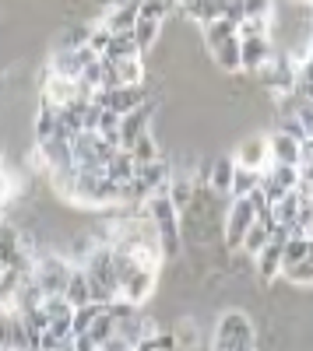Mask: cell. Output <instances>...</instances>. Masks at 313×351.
Segmentation results:
<instances>
[{"instance_id": "obj_1", "label": "cell", "mask_w": 313, "mask_h": 351, "mask_svg": "<svg viewBox=\"0 0 313 351\" xmlns=\"http://www.w3.org/2000/svg\"><path fill=\"white\" fill-rule=\"evenodd\" d=\"M257 348V330H253V319L243 309H229L218 316L215 327V348L211 351H253Z\"/></svg>"}, {"instance_id": "obj_2", "label": "cell", "mask_w": 313, "mask_h": 351, "mask_svg": "<svg viewBox=\"0 0 313 351\" xmlns=\"http://www.w3.org/2000/svg\"><path fill=\"white\" fill-rule=\"evenodd\" d=\"M152 99V92L145 84H137V88H130V84H120V88H109V92H95V106H102V109H109V112H117V116H127V112H134L141 102H148Z\"/></svg>"}, {"instance_id": "obj_3", "label": "cell", "mask_w": 313, "mask_h": 351, "mask_svg": "<svg viewBox=\"0 0 313 351\" xmlns=\"http://www.w3.org/2000/svg\"><path fill=\"white\" fill-rule=\"evenodd\" d=\"M92 60H95V53L89 46H81V49H53L49 53V64H46V74L64 77V81H78L81 71L89 67Z\"/></svg>"}, {"instance_id": "obj_4", "label": "cell", "mask_w": 313, "mask_h": 351, "mask_svg": "<svg viewBox=\"0 0 313 351\" xmlns=\"http://www.w3.org/2000/svg\"><path fill=\"white\" fill-rule=\"evenodd\" d=\"M253 225V208H250V200L240 197V200H229V208H225V250L236 253L243 236H246V228Z\"/></svg>"}, {"instance_id": "obj_5", "label": "cell", "mask_w": 313, "mask_h": 351, "mask_svg": "<svg viewBox=\"0 0 313 351\" xmlns=\"http://www.w3.org/2000/svg\"><path fill=\"white\" fill-rule=\"evenodd\" d=\"M286 239H289V228H275L268 246L253 256V271H257L261 281H275L278 271H281V250H286Z\"/></svg>"}, {"instance_id": "obj_6", "label": "cell", "mask_w": 313, "mask_h": 351, "mask_svg": "<svg viewBox=\"0 0 313 351\" xmlns=\"http://www.w3.org/2000/svg\"><path fill=\"white\" fill-rule=\"evenodd\" d=\"M155 288H159V271L155 267H137L127 281H124V288H120V299H127L130 306H145L152 295H155Z\"/></svg>"}, {"instance_id": "obj_7", "label": "cell", "mask_w": 313, "mask_h": 351, "mask_svg": "<svg viewBox=\"0 0 313 351\" xmlns=\"http://www.w3.org/2000/svg\"><path fill=\"white\" fill-rule=\"evenodd\" d=\"M275 56V43L271 36H257V39H240V71L246 74H261V67Z\"/></svg>"}, {"instance_id": "obj_8", "label": "cell", "mask_w": 313, "mask_h": 351, "mask_svg": "<svg viewBox=\"0 0 313 351\" xmlns=\"http://www.w3.org/2000/svg\"><path fill=\"white\" fill-rule=\"evenodd\" d=\"M268 162H271V155H268V137H264V134H250V137L240 141L236 165H243V169H261V172H264Z\"/></svg>"}, {"instance_id": "obj_9", "label": "cell", "mask_w": 313, "mask_h": 351, "mask_svg": "<svg viewBox=\"0 0 313 351\" xmlns=\"http://www.w3.org/2000/svg\"><path fill=\"white\" fill-rule=\"evenodd\" d=\"M137 8H141V0H120L117 8L102 11L99 21L109 28L113 36H117V32H134V25H137Z\"/></svg>"}, {"instance_id": "obj_10", "label": "cell", "mask_w": 313, "mask_h": 351, "mask_svg": "<svg viewBox=\"0 0 313 351\" xmlns=\"http://www.w3.org/2000/svg\"><path fill=\"white\" fill-rule=\"evenodd\" d=\"M137 180L145 183L152 193H165V183L173 180V162H169V158H155L148 165H137Z\"/></svg>"}, {"instance_id": "obj_11", "label": "cell", "mask_w": 313, "mask_h": 351, "mask_svg": "<svg viewBox=\"0 0 313 351\" xmlns=\"http://www.w3.org/2000/svg\"><path fill=\"white\" fill-rule=\"evenodd\" d=\"M268 155H271V162H281V165H299V141L271 130L268 134Z\"/></svg>"}, {"instance_id": "obj_12", "label": "cell", "mask_w": 313, "mask_h": 351, "mask_svg": "<svg viewBox=\"0 0 313 351\" xmlns=\"http://www.w3.org/2000/svg\"><path fill=\"white\" fill-rule=\"evenodd\" d=\"M208 53H211V60H215V67H218L222 74H240V36L211 46Z\"/></svg>"}, {"instance_id": "obj_13", "label": "cell", "mask_w": 313, "mask_h": 351, "mask_svg": "<svg viewBox=\"0 0 313 351\" xmlns=\"http://www.w3.org/2000/svg\"><path fill=\"white\" fill-rule=\"evenodd\" d=\"M137 176V162L130 158V152H124V148H117L109 155V162H106V180H113V183H130Z\"/></svg>"}, {"instance_id": "obj_14", "label": "cell", "mask_w": 313, "mask_h": 351, "mask_svg": "<svg viewBox=\"0 0 313 351\" xmlns=\"http://www.w3.org/2000/svg\"><path fill=\"white\" fill-rule=\"evenodd\" d=\"M162 25H165V21H148V18H137V25H134V43H137L141 56L155 53V46H159V39H162Z\"/></svg>"}, {"instance_id": "obj_15", "label": "cell", "mask_w": 313, "mask_h": 351, "mask_svg": "<svg viewBox=\"0 0 313 351\" xmlns=\"http://www.w3.org/2000/svg\"><path fill=\"white\" fill-rule=\"evenodd\" d=\"M64 299L71 302V309L78 306H89L92 302V291H89V274L81 267H71V278H67V288H64Z\"/></svg>"}, {"instance_id": "obj_16", "label": "cell", "mask_w": 313, "mask_h": 351, "mask_svg": "<svg viewBox=\"0 0 313 351\" xmlns=\"http://www.w3.org/2000/svg\"><path fill=\"white\" fill-rule=\"evenodd\" d=\"M127 152H130V158H134L137 165H148V162L162 158V141H159V134H155V130H148L145 137H137Z\"/></svg>"}, {"instance_id": "obj_17", "label": "cell", "mask_w": 313, "mask_h": 351, "mask_svg": "<svg viewBox=\"0 0 313 351\" xmlns=\"http://www.w3.org/2000/svg\"><path fill=\"white\" fill-rule=\"evenodd\" d=\"M106 60H134V56H141V49H137V43H134V32H117L109 39V46H106Z\"/></svg>"}, {"instance_id": "obj_18", "label": "cell", "mask_w": 313, "mask_h": 351, "mask_svg": "<svg viewBox=\"0 0 313 351\" xmlns=\"http://www.w3.org/2000/svg\"><path fill=\"white\" fill-rule=\"evenodd\" d=\"M257 186H261V169H243V165H236V172H233V186H229V200L250 197Z\"/></svg>"}, {"instance_id": "obj_19", "label": "cell", "mask_w": 313, "mask_h": 351, "mask_svg": "<svg viewBox=\"0 0 313 351\" xmlns=\"http://www.w3.org/2000/svg\"><path fill=\"white\" fill-rule=\"evenodd\" d=\"M271 215H275V225H278V228H292L296 218H299V190H289V193L271 208Z\"/></svg>"}, {"instance_id": "obj_20", "label": "cell", "mask_w": 313, "mask_h": 351, "mask_svg": "<svg viewBox=\"0 0 313 351\" xmlns=\"http://www.w3.org/2000/svg\"><path fill=\"white\" fill-rule=\"evenodd\" d=\"M268 239H271V228L268 225H257L253 221L250 228H246V236H243V243H240V253L246 256V260H253L264 246H268Z\"/></svg>"}, {"instance_id": "obj_21", "label": "cell", "mask_w": 313, "mask_h": 351, "mask_svg": "<svg viewBox=\"0 0 313 351\" xmlns=\"http://www.w3.org/2000/svg\"><path fill=\"white\" fill-rule=\"evenodd\" d=\"M106 313V306H95V302H89V306H78L74 313H71V334L78 337V334H84V330H89L92 324H95V319Z\"/></svg>"}, {"instance_id": "obj_22", "label": "cell", "mask_w": 313, "mask_h": 351, "mask_svg": "<svg viewBox=\"0 0 313 351\" xmlns=\"http://www.w3.org/2000/svg\"><path fill=\"white\" fill-rule=\"evenodd\" d=\"M201 32H205V46L211 49V46H218V43H225V39H233V36H236V25L225 21V18H215L211 25L201 28Z\"/></svg>"}, {"instance_id": "obj_23", "label": "cell", "mask_w": 313, "mask_h": 351, "mask_svg": "<svg viewBox=\"0 0 313 351\" xmlns=\"http://www.w3.org/2000/svg\"><path fill=\"white\" fill-rule=\"evenodd\" d=\"M113 334H117V319H113L109 313H102V316L95 319V324H92L89 330H84V337H89V341H92L95 348H102V344H106V341H109Z\"/></svg>"}, {"instance_id": "obj_24", "label": "cell", "mask_w": 313, "mask_h": 351, "mask_svg": "<svg viewBox=\"0 0 313 351\" xmlns=\"http://www.w3.org/2000/svg\"><path fill=\"white\" fill-rule=\"evenodd\" d=\"M278 278L289 281V285H313V250H310L306 260H299L296 267H289V271H281Z\"/></svg>"}, {"instance_id": "obj_25", "label": "cell", "mask_w": 313, "mask_h": 351, "mask_svg": "<svg viewBox=\"0 0 313 351\" xmlns=\"http://www.w3.org/2000/svg\"><path fill=\"white\" fill-rule=\"evenodd\" d=\"M240 39H257V36H271V18H243L236 25Z\"/></svg>"}, {"instance_id": "obj_26", "label": "cell", "mask_w": 313, "mask_h": 351, "mask_svg": "<svg viewBox=\"0 0 313 351\" xmlns=\"http://www.w3.org/2000/svg\"><path fill=\"white\" fill-rule=\"evenodd\" d=\"M109 39H113V32L102 25V21H95V28H92V39H89V49L95 53V56H102L106 53V46H109Z\"/></svg>"}, {"instance_id": "obj_27", "label": "cell", "mask_w": 313, "mask_h": 351, "mask_svg": "<svg viewBox=\"0 0 313 351\" xmlns=\"http://www.w3.org/2000/svg\"><path fill=\"white\" fill-rule=\"evenodd\" d=\"M275 0H243V18H271Z\"/></svg>"}, {"instance_id": "obj_28", "label": "cell", "mask_w": 313, "mask_h": 351, "mask_svg": "<svg viewBox=\"0 0 313 351\" xmlns=\"http://www.w3.org/2000/svg\"><path fill=\"white\" fill-rule=\"evenodd\" d=\"M4 211H8V208H0V225H4Z\"/></svg>"}, {"instance_id": "obj_29", "label": "cell", "mask_w": 313, "mask_h": 351, "mask_svg": "<svg viewBox=\"0 0 313 351\" xmlns=\"http://www.w3.org/2000/svg\"><path fill=\"white\" fill-rule=\"evenodd\" d=\"M0 278H4V263H0Z\"/></svg>"}, {"instance_id": "obj_30", "label": "cell", "mask_w": 313, "mask_h": 351, "mask_svg": "<svg viewBox=\"0 0 313 351\" xmlns=\"http://www.w3.org/2000/svg\"><path fill=\"white\" fill-rule=\"evenodd\" d=\"M306 4H313V0H306Z\"/></svg>"}]
</instances>
